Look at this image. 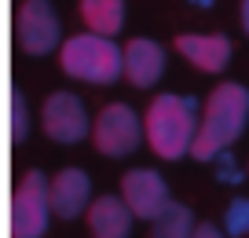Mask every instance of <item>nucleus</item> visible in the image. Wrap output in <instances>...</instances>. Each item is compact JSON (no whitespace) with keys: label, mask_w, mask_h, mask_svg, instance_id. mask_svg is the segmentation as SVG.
Listing matches in <instances>:
<instances>
[{"label":"nucleus","mask_w":249,"mask_h":238,"mask_svg":"<svg viewBox=\"0 0 249 238\" xmlns=\"http://www.w3.org/2000/svg\"><path fill=\"white\" fill-rule=\"evenodd\" d=\"M249 121V88L238 81H224L209 92L198 121V136H195V162H216L220 154H227V146L246 132Z\"/></svg>","instance_id":"nucleus-1"},{"label":"nucleus","mask_w":249,"mask_h":238,"mask_svg":"<svg viewBox=\"0 0 249 238\" xmlns=\"http://www.w3.org/2000/svg\"><path fill=\"white\" fill-rule=\"evenodd\" d=\"M198 103L191 95H176V92H158L147 103L143 114V132H147V146L161 158V162H179L195 150V136H198Z\"/></svg>","instance_id":"nucleus-2"},{"label":"nucleus","mask_w":249,"mask_h":238,"mask_svg":"<svg viewBox=\"0 0 249 238\" xmlns=\"http://www.w3.org/2000/svg\"><path fill=\"white\" fill-rule=\"evenodd\" d=\"M59 66L66 77L85 85H114L124 77V48L103 33H73L59 48Z\"/></svg>","instance_id":"nucleus-3"},{"label":"nucleus","mask_w":249,"mask_h":238,"mask_svg":"<svg viewBox=\"0 0 249 238\" xmlns=\"http://www.w3.org/2000/svg\"><path fill=\"white\" fill-rule=\"evenodd\" d=\"M52 216V180L40 169L22 172L11 191V238H44Z\"/></svg>","instance_id":"nucleus-4"},{"label":"nucleus","mask_w":249,"mask_h":238,"mask_svg":"<svg viewBox=\"0 0 249 238\" xmlns=\"http://www.w3.org/2000/svg\"><path fill=\"white\" fill-rule=\"evenodd\" d=\"M92 143L103 158H128L143 146V114H136L128 103H107L92 117Z\"/></svg>","instance_id":"nucleus-5"},{"label":"nucleus","mask_w":249,"mask_h":238,"mask_svg":"<svg viewBox=\"0 0 249 238\" xmlns=\"http://www.w3.org/2000/svg\"><path fill=\"white\" fill-rule=\"evenodd\" d=\"M15 44L26 55H52L62 48V22L52 0H22L15 8Z\"/></svg>","instance_id":"nucleus-6"},{"label":"nucleus","mask_w":249,"mask_h":238,"mask_svg":"<svg viewBox=\"0 0 249 238\" xmlns=\"http://www.w3.org/2000/svg\"><path fill=\"white\" fill-rule=\"evenodd\" d=\"M92 125L95 121H88V110L81 103V95H73V92H52L44 99V107H40V128H44V136L52 143L73 146L81 139H88Z\"/></svg>","instance_id":"nucleus-7"},{"label":"nucleus","mask_w":249,"mask_h":238,"mask_svg":"<svg viewBox=\"0 0 249 238\" xmlns=\"http://www.w3.org/2000/svg\"><path fill=\"white\" fill-rule=\"evenodd\" d=\"M121 198L128 201V209L136 213V220L154 223L158 216L169 209L172 194H169V183H165L161 172H154V169H128L121 176Z\"/></svg>","instance_id":"nucleus-8"},{"label":"nucleus","mask_w":249,"mask_h":238,"mask_svg":"<svg viewBox=\"0 0 249 238\" xmlns=\"http://www.w3.org/2000/svg\"><path fill=\"white\" fill-rule=\"evenodd\" d=\"M92 205V176L77 165L59 169L52 176V209L59 220H77Z\"/></svg>","instance_id":"nucleus-9"},{"label":"nucleus","mask_w":249,"mask_h":238,"mask_svg":"<svg viewBox=\"0 0 249 238\" xmlns=\"http://www.w3.org/2000/svg\"><path fill=\"white\" fill-rule=\"evenodd\" d=\"M165 73V48L150 37H132L124 44V81L132 88H154Z\"/></svg>","instance_id":"nucleus-10"},{"label":"nucleus","mask_w":249,"mask_h":238,"mask_svg":"<svg viewBox=\"0 0 249 238\" xmlns=\"http://www.w3.org/2000/svg\"><path fill=\"white\" fill-rule=\"evenodd\" d=\"M176 52L202 73H220L231 62V37L227 33H179Z\"/></svg>","instance_id":"nucleus-11"},{"label":"nucleus","mask_w":249,"mask_h":238,"mask_svg":"<svg viewBox=\"0 0 249 238\" xmlns=\"http://www.w3.org/2000/svg\"><path fill=\"white\" fill-rule=\"evenodd\" d=\"M136 213L121 194H99L88 205V231L92 238H128L132 235Z\"/></svg>","instance_id":"nucleus-12"},{"label":"nucleus","mask_w":249,"mask_h":238,"mask_svg":"<svg viewBox=\"0 0 249 238\" xmlns=\"http://www.w3.org/2000/svg\"><path fill=\"white\" fill-rule=\"evenodd\" d=\"M77 15L88 26V33L117 37L124 26V0H77Z\"/></svg>","instance_id":"nucleus-13"},{"label":"nucleus","mask_w":249,"mask_h":238,"mask_svg":"<svg viewBox=\"0 0 249 238\" xmlns=\"http://www.w3.org/2000/svg\"><path fill=\"white\" fill-rule=\"evenodd\" d=\"M195 213L183 201H169V209L150 223V238H195Z\"/></svg>","instance_id":"nucleus-14"},{"label":"nucleus","mask_w":249,"mask_h":238,"mask_svg":"<svg viewBox=\"0 0 249 238\" xmlns=\"http://www.w3.org/2000/svg\"><path fill=\"white\" fill-rule=\"evenodd\" d=\"M11 139L26 143L30 139V107H26V92L22 88H11Z\"/></svg>","instance_id":"nucleus-15"},{"label":"nucleus","mask_w":249,"mask_h":238,"mask_svg":"<svg viewBox=\"0 0 249 238\" xmlns=\"http://www.w3.org/2000/svg\"><path fill=\"white\" fill-rule=\"evenodd\" d=\"M224 231L231 238H246L249 235V198H234L224 209Z\"/></svg>","instance_id":"nucleus-16"},{"label":"nucleus","mask_w":249,"mask_h":238,"mask_svg":"<svg viewBox=\"0 0 249 238\" xmlns=\"http://www.w3.org/2000/svg\"><path fill=\"white\" fill-rule=\"evenodd\" d=\"M216 165H220V180H224V183H238V165H231L227 154H220Z\"/></svg>","instance_id":"nucleus-17"},{"label":"nucleus","mask_w":249,"mask_h":238,"mask_svg":"<svg viewBox=\"0 0 249 238\" xmlns=\"http://www.w3.org/2000/svg\"><path fill=\"white\" fill-rule=\"evenodd\" d=\"M195 238H231L224 227H216V223H198L195 227Z\"/></svg>","instance_id":"nucleus-18"},{"label":"nucleus","mask_w":249,"mask_h":238,"mask_svg":"<svg viewBox=\"0 0 249 238\" xmlns=\"http://www.w3.org/2000/svg\"><path fill=\"white\" fill-rule=\"evenodd\" d=\"M238 18H242V33L249 37V0H242V8H238Z\"/></svg>","instance_id":"nucleus-19"}]
</instances>
